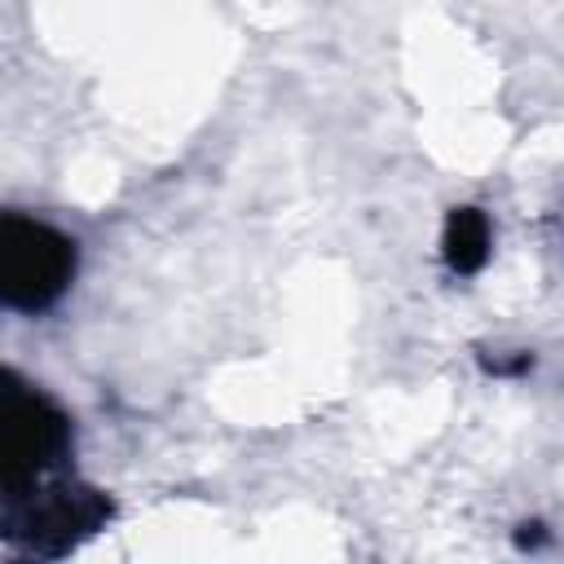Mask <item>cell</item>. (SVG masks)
<instances>
[{
  "label": "cell",
  "mask_w": 564,
  "mask_h": 564,
  "mask_svg": "<svg viewBox=\"0 0 564 564\" xmlns=\"http://www.w3.org/2000/svg\"><path fill=\"white\" fill-rule=\"evenodd\" d=\"M70 423L66 414L35 388H4L0 401V480L4 498L35 489V480L66 454Z\"/></svg>",
  "instance_id": "2"
},
{
  "label": "cell",
  "mask_w": 564,
  "mask_h": 564,
  "mask_svg": "<svg viewBox=\"0 0 564 564\" xmlns=\"http://www.w3.org/2000/svg\"><path fill=\"white\" fill-rule=\"evenodd\" d=\"M75 278V242L53 225L4 216L0 220V300L22 313L48 308Z\"/></svg>",
  "instance_id": "1"
},
{
  "label": "cell",
  "mask_w": 564,
  "mask_h": 564,
  "mask_svg": "<svg viewBox=\"0 0 564 564\" xmlns=\"http://www.w3.org/2000/svg\"><path fill=\"white\" fill-rule=\"evenodd\" d=\"M106 516H110V502L97 489L62 480V485H48L40 494L26 489V494L9 498V538L57 555L70 542H79L84 533H93Z\"/></svg>",
  "instance_id": "3"
},
{
  "label": "cell",
  "mask_w": 564,
  "mask_h": 564,
  "mask_svg": "<svg viewBox=\"0 0 564 564\" xmlns=\"http://www.w3.org/2000/svg\"><path fill=\"white\" fill-rule=\"evenodd\" d=\"M441 251H445V264L454 273H476L489 260V220H485V212L480 207H454L445 216Z\"/></svg>",
  "instance_id": "4"
}]
</instances>
